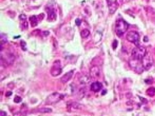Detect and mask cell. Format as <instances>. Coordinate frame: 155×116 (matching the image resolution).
Listing matches in <instances>:
<instances>
[{
  "instance_id": "obj_1",
  "label": "cell",
  "mask_w": 155,
  "mask_h": 116,
  "mask_svg": "<svg viewBox=\"0 0 155 116\" xmlns=\"http://www.w3.org/2000/svg\"><path fill=\"white\" fill-rule=\"evenodd\" d=\"M128 28V24L123 19H117L115 23V31L118 36H121Z\"/></svg>"
},
{
  "instance_id": "obj_2",
  "label": "cell",
  "mask_w": 155,
  "mask_h": 116,
  "mask_svg": "<svg viewBox=\"0 0 155 116\" xmlns=\"http://www.w3.org/2000/svg\"><path fill=\"white\" fill-rule=\"evenodd\" d=\"M129 64L130 66L138 73L142 72L144 67L142 64V60H139V59L132 57L130 59Z\"/></svg>"
},
{
  "instance_id": "obj_3",
  "label": "cell",
  "mask_w": 155,
  "mask_h": 116,
  "mask_svg": "<svg viewBox=\"0 0 155 116\" xmlns=\"http://www.w3.org/2000/svg\"><path fill=\"white\" fill-rule=\"evenodd\" d=\"M146 53L145 48L141 46H137L136 47H135V48L133 49L132 52V57L139 59V60H142Z\"/></svg>"
},
{
  "instance_id": "obj_4",
  "label": "cell",
  "mask_w": 155,
  "mask_h": 116,
  "mask_svg": "<svg viewBox=\"0 0 155 116\" xmlns=\"http://www.w3.org/2000/svg\"><path fill=\"white\" fill-rule=\"evenodd\" d=\"M126 39L130 43H132L136 45V46H139L140 40V36L138 33L135 31H130L127 34Z\"/></svg>"
},
{
  "instance_id": "obj_5",
  "label": "cell",
  "mask_w": 155,
  "mask_h": 116,
  "mask_svg": "<svg viewBox=\"0 0 155 116\" xmlns=\"http://www.w3.org/2000/svg\"><path fill=\"white\" fill-rule=\"evenodd\" d=\"M64 98V96L58 93H54L47 97L46 103L47 105H53L61 101Z\"/></svg>"
},
{
  "instance_id": "obj_6",
  "label": "cell",
  "mask_w": 155,
  "mask_h": 116,
  "mask_svg": "<svg viewBox=\"0 0 155 116\" xmlns=\"http://www.w3.org/2000/svg\"><path fill=\"white\" fill-rule=\"evenodd\" d=\"M142 64L144 68L146 70H149L152 67L153 64V59L151 54L148 53L145 54V56L142 59Z\"/></svg>"
},
{
  "instance_id": "obj_7",
  "label": "cell",
  "mask_w": 155,
  "mask_h": 116,
  "mask_svg": "<svg viewBox=\"0 0 155 116\" xmlns=\"http://www.w3.org/2000/svg\"><path fill=\"white\" fill-rule=\"evenodd\" d=\"M62 72V68L60 60H56L53 62V65L50 69V74L53 77L59 76Z\"/></svg>"
},
{
  "instance_id": "obj_8",
  "label": "cell",
  "mask_w": 155,
  "mask_h": 116,
  "mask_svg": "<svg viewBox=\"0 0 155 116\" xmlns=\"http://www.w3.org/2000/svg\"><path fill=\"white\" fill-rule=\"evenodd\" d=\"M90 76L93 77V78H96V77H99V74H100V70H99V67L96 65L92 66L90 68Z\"/></svg>"
},
{
  "instance_id": "obj_9",
  "label": "cell",
  "mask_w": 155,
  "mask_h": 116,
  "mask_svg": "<svg viewBox=\"0 0 155 116\" xmlns=\"http://www.w3.org/2000/svg\"><path fill=\"white\" fill-rule=\"evenodd\" d=\"M102 84L100 82H93L91 84V86H90L91 90L92 91L94 92V93L99 92L102 89Z\"/></svg>"
},
{
  "instance_id": "obj_10",
  "label": "cell",
  "mask_w": 155,
  "mask_h": 116,
  "mask_svg": "<svg viewBox=\"0 0 155 116\" xmlns=\"http://www.w3.org/2000/svg\"><path fill=\"white\" fill-rule=\"evenodd\" d=\"M73 72H74V71L71 70L70 72L65 73L61 78V82L63 83V84H65V83L67 82L68 81H69V80L71 79V78L72 77V76H73Z\"/></svg>"
},
{
  "instance_id": "obj_11",
  "label": "cell",
  "mask_w": 155,
  "mask_h": 116,
  "mask_svg": "<svg viewBox=\"0 0 155 116\" xmlns=\"http://www.w3.org/2000/svg\"><path fill=\"white\" fill-rule=\"evenodd\" d=\"M108 7L109 9L110 14H114L115 12L118 8V6H116V4L115 2H113L112 0H108Z\"/></svg>"
},
{
  "instance_id": "obj_12",
  "label": "cell",
  "mask_w": 155,
  "mask_h": 116,
  "mask_svg": "<svg viewBox=\"0 0 155 116\" xmlns=\"http://www.w3.org/2000/svg\"><path fill=\"white\" fill-rule=\"evenodd\" d=\"M47 12L48 14V20L53 21L56 19V14L54 9L49 7L48 9H47Z\"/></svg>"
},
{
  "instance_id": "obj_13",
  "label": "cell",
  "mask_w": 155,
  "mask_h": 116,
  "mask_svg": "<svg viewBox=\"0 0 155 116\" xmlns=\"http://www.w3.org/2000/svg\"><path fill=\"white\" fill-rule=\"evenodd\" d=\"M1 59L4 60V62H6V64H12L13 62H14V60H15V56L13 55H12V54H8L7 56H6V58H4V59H2V58H1Z\"/></svg>"
},
{
  "instance_id": "obj_14",
  "label": "cell",
  "mask_w": 155,
  "mask_h": 116,
  "mask_svg": "<svg viewBox=\"0 0 155 116\" xmlns=\"http://www.w3.org/2000/svg\"><path fill=\"white\" fill-rule=\"evenodd\" d=\"M30 22H31V27H34L36 26L38 23V19H37L36 16H31L30 18Z\"/></svg>"
},
{
  "instance_id": "obj_15",
  "label": "cell",
  "mask_w": 155,
  "mask_h": 116,
  "mask_svg": "<svg viewBox=\"0 0 155 116\" xmlns=\"http://www.w3.org/2000/svg\"><path fill=\"white\" fill-rule=\"evenodd\" d=\"M90 31L88 29H84L81 31V36L84 39H85L90 35Z\"/></svg>"
},
{
  "instance_id": "obj_16",
  "label": "cell",
  "mask_w": 155,
  "mask_h": 116,
  "mask_svg": "<svg viewBox=\"0 0 155 116\" xmlns=\"http://www.w3.org/2000/svg\"><path fill=\"white\" fill-rule=\"evenodd\" d=\"M69 107L71 109H79L82 108V105H81L80 104L78 103L77 102H74L71 103L70 105H69Z\"/></svg>"
},
{
  "instance_id": "obj_17",
  "label": "cell",
  "mask_w": 155,
  "mask_h": 116,
  "mask_svg": "<svg viewBox=\"0 0 155 116\" xmlns=\"http://www.w3.org/2000/svg\"><path fill=\"white\" fill-rule=\"evenodd\" d=\"M38 112L41 113H50L52 112V109L49 108H42L39 109Z\"/></svg>"
},
{
  "instance_id": "obj_18",
  "label": "cell",
  "mask_w": 155,
  "mask_h": 116,
  "mask_svg": "<svg viewBox=\"0 0 155 116\" xmlns=\"http://www.w3.org/2000/svg\"><path fill=\"white\" fill-rule=\"evenodd\" d=\"M21 101H22V98L19 97V96H16L15 97V98H14V102H15V103H20Z\"/></svg>"
},
{
  "instance_id": "obj_19",
  "label": "cell",
  "mask_w": 155,
  "mask_h": 116,
  "mask_svg": "<svg viewBox=\"0 0 155 116\" xmlns=\"http://www.w3.org/2000/svg\"><path fill=\"white\" fill-rule=\"evenodd\" d=\"M1 43L3 42V43H6L7 42V37L5 36V35L3 34H1Z\"/></svg>"
},
{
  "instance_id": "obj_20",
  "label": "cell",
  "mask_w": 155,
  "mask_h": 116,
  "mask_svg": "<svg viewBox=\"0 0 155 116\" xmlns=\"http://www.w3.org/2000/svg\"><path fill=\"white\" fill-rule=\"evenodd\" d=\"M21 48H23V50H26V44L24 41H21Z\"/></svg>"
},
{
  "instance_id": "obj_21",
  "label": "cell",
  "mask_w": 155,
  "mask_h": 116,
  "mask_svg": "<svg viewBox=\"0 0 155 116\" xmlns=\"http://www.w3.org/2000/svg\"><path fill=\"white\" fill-rule=\"evenodd\" d=\"M117 46H118V41H117L116 40H115L113 41V44H112L113 48L114 50L116 49Z\"/></svg>"
},
{
  "instance_id": "obj_22",
  "label": "cell",
  "mask_w": 155,
  "mask_h": 116,
  "mask_svg": "<svg viewBox=\"0 0 155 116\" xmlns=\"http://www.w3.org/2000/svg\"><path fill=\"white\" fill-rule=\"evenodd\" d=\"M75 23L77 26H79L81 24V21L79 19H77L75 20Z\"/></svg>"
},
{
  "instance_id": "obj_23",
  "label": "cell",
  "mask_w": 155,
  "mask_h": 116,
  "mask_svg": "<svg viewBox=\"0 0 155 116\" xmlns=\"http://www.w3.org/2000/svg\"><path fill=\"white\" fill-rule=\"evenodd\" d=\"M19 18H20V19H21V20H26V16L25 15V14H21L20 16H19Z\"/></svg>"
},
{
  "instance_id": "obj_24",
  "label": "cell",
  "mask_w": 155,
  "mask_h": 116,
  "mask_svg": "<svg viewBox=\"0 0 155 116\" xmlns=\"http://www.w3.org/2000/svg\"><path fill=\"white\" fill-rule=\"evenodd\" d=\"M7 115V113L6 112H3V111H1L0 112V116H5Z\"/></svg>"
},
{
  "instance_id": "obj_25",
  "label": "cell",
  "mask_w": 155,
  "mask_h": 116,
  "mask_svg": "<svg viewBox=\"0 0 155 116\" xmlns=\"http://www.w3.org/2000/svg\"><path fill=\"white\" fill-rule=\"evenodd\" d=\"M12 94V93L11 91H7V93H6V96H7V97H9V96H11V95Z\"/></svg>"
}]
</instances>
